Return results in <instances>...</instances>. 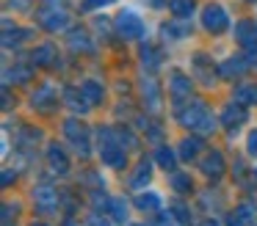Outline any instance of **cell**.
Listing matches in <instances>:
<instances>
[{"instance_id": "cell-1", "label": "cell", "mask_w": 257, "mask_h": 226, "mask_svg": "<svg viewBox=\"0 0 257 226\" xmlns=\"http://www.w3.org/2000/svg\"><path fill=\"white\" fill-rule=\"evenodd\" d=\"M174 116H177V121L183 127H188L191 132H202V135L216 132V116H213V110L207 108V102H202V99H194V102L188 99L185 105L174 108Z\"/></svg>"}, {"instance_id": "cell-2", "label": "cell", "mask_w": 257, "mask_h": 226, "mask_svg": "<svg viewBox=\"0 0 257 226\" xmlns=\"http://www.w3.org/2000/svg\"><path fill=\"white\" fill-rule=\"evenodd\" d=\"M113 28H116V33H119V36H124L127 42H136V39H141L147 33L144 20H141L136 11H130V9L119 11L116 20H113Z\"/></svg>"}, {"instance_id": "cell-3", "label": "cell", "mask_w": 257, "mask_h": 226, "mask_svg": "<svg viewBox=\"0 0 257 226\" xmlns=\"http://www.w3.org/2000/svg\"><path fill=\"white\" fill-rule=\"evenodd\" d=\"M202 28H205L210 36H221L229 28V14L221 3H207L202 9Z\"/></svg>"}, {"instance_id": "cell-4", "label": "cell", "mask_w": 257, "mask_h": 226, "mask_svg": "<svg viewBox=\"0 0 257 226\" xmlns=\"http://www.w3.org/2000/svg\"><path fill=\"white\" fill-rule=\"evenodd\" d=\"M64 138L72 143L80 157H89L91 143H89V130H86V124H80L78 119H67L64 121Z\"/></svg>"}, {"instance_id": "cell-5", "label": "cell", "mask_w": 257, "mask_h": 226, "mask_svg": "<svg viewBox=\"0 0 257 226\" xmlns=\"http://www.w3.org/2000/svg\"><path fill=\"white\" fill-rule=\"evenodd\" d=\"M191 91H194V80H191L188 75H183V72L174 69L172 75H169V94H172L174 108H180L183 99H191Z\"/></svg>"}, {"instance_id": "cell-6", "label": "cell", "mask_w": 257, "mask_h": 226, "mask_svg": "<svg viewBox=\"0 0 257 226\" xmlns=\"http://www.w3.org/2000/svg\"><path fill=\"white\" fill-rule=\"evenodd\" d=\"M36 20H39V25L45 28V31H50V33H58V31H64L67 28V22H69V17H67V11H58V6H50V9H42L39 14H36Z\"/></svg>"}, {"instance_id": "cell-7", "label": "cell", "mask_w": 257, "mask_h": 226, "mask_svg": "<svg viewBox=\"0 0 257 226\" xmlns=\"http://www.w3.org/2000/svg\"><path fill=\"white\" fill-rule=\"evenodd\" d=\"M58 201H61V193H56L50 185H36L34 187V207L39 212H56Z\"/></svg>"}, {"instance_id": "cell-8", "label": "cell", "mask_w": 257, "mask_h": 226, "mask_svg": "<svg viewBox=\"0 0 257 226\" xmlns=\"http://www.w3.org/2000/svg\"><path fill=\"white\" fill-rule=\"evenodd\" d=\"M246 119H249V113H246V105H240V102H227L221 108V116H218L224 130H238Z\"/></svg>"}, {"instance_id": "cell-9", "label": "cell", "mask_w": 257, "mask_h": 226, "mask_svg": "<svg viewBox=\"0 0 257 226\" xmlns=\"http://www.w3.org/2000/svg\"><path fill=\"white\" fill-rule=\"evenodd\" d=\"M235 39L243 50H257V22L254 20L235 22Z\"/></svg>"}, {"instance_id": "cell-10", "label": "cell", "mask_w": 257, "mask_h": 226, "mask_svg": "<svg viewBox=\"0 0 257 226\" xmlns=\"http://www.w3.org/2000/svg\"><path fill=\"white\" fill-rule=\"evenodd\" d=\"M100 157L108 168H124V165H127V154H124L122 143H102Z\"/></svg>"}, {"instance_id": "cell-11", "label": "cell", "mask_w": 257, "mask_h": 226, "mask_svg": "<svg viewBox=\"0 0 257 226\" xmlns=\"http://www.w3.org/2000/svg\"><path fill=\"white\" fill-rule=\"evenodd\" d=\"M191 31V22L188 20H177V17H172L169 22H163L161 25V33L166 42H183L185 36H188Z\"/></svg>"}, {"instance_id": "cell-12", "label": "cell", "mask_w": 257, "mask_h": 226, "mask_svg": "<svg viewBox=\"0 0 257 226\" xmlns=\"http://www.w3.org/2000/svg\"><path fill=\"white\" fill-rule=\"evenodd\" d=\"M202 174L207 176V179H218V176L224 174V154L218 152V149H213V152H207L205 157H202Z\"/></svg>"}, {"instance_id": "cell-13", "label": "cell", "mask_w": 257, "mask_h": 226, "mask_svg": "<svg viewBox=\"0 0 257 226\" xmlns=\"http://www.w3.org/2000/svg\"><path fill=\"white\" fill-rule=\"evenodd\" d=\"M47 163H50V168L56 174H61V176L69 174V157L64 152V146H58V143H50V149H47Z\"/></svg>"}, {"instance_id": "cell-14", "label": "cell", "mask_w": 257, "mask_h": 226, "mask_svg": "<svg viewBox=\"0 0 257 226\" xmlns=\"http://www.w3.org/2000/svg\"><path fill=\"white\" fill-rule=\"evenodd\" d=\"M31 102H34V108H39V110H50L53 105H58V94H56V88L53 86H39L34 91V97H31Z\"/></svg>"}, {"instance_id": "cell-15", "label": "cell", "mask_w": 257, "mask_h": 226, "mask_svg": "<svg viewBox=\"0 0 257 226\" xmlns=\"http://www.w3.org/2000/svg\"><path fill=\"white\" fill-rule=\"evenodd\" d=\"M246 58H224L221 64H218V75L224 77V80H232V77L243 75L246 69H249L251 64H243Z\"/></svg>"}, {"instance_id": "cell-16", "label": "cell", "mask_w": 257, "mask_h": 226, "mask_svg": "<svg viewBox=\"0 0 257 226\" xmlns=\"http://www.w3.org/2000/svg\"><path fill=\"white\" fill-rule=\"evenodd\" d=\"M232 99L240 105H246V108L257 105V83H238V86L232 88Z\"/></svg>"}, {"instance_id": "cell-17", "label": "cell", "mask_w": 257, "mask_h": 226, "mask_svg": "<svg viewBox=\"0 0 257 226\" xmlns=\"http://www.w3.org/2000/svg\"><path fill=\"white\" fill-rule=\"evenodd\" d=\"M169 185H172L174 193H180V196H188V193L194 190V179H191L188 171H172V174H169Z\"/></svg>"}, {"instance_id": "cell-18", "label": "cell", "mask_w": 257, "mask_h": 226, "mask_svg": "<svg viewBox=\"0 0 257 226\" xmlns=\"http://www.w3.org/2000/svg\"><path fill=\"white\" fill-rule=\"evenodd\" d=\"M80 91H83V97L89 99L91 108H94V105H100L102 97H105V86H102V83H97V80H83V83H80Z\"/></svg>"}, {"instance_id": "cell-19", "label": "cell", "mask_w": 257, "mask_h": 226, "mask_svg": "<svg viewBox=\"0 0 257 226\" xmlns=\"http://www.w3.org/2000/svg\"><path fill=\"white\" fill-rule=\"evenodd\" d=\"M202 138L199 135H191V138H183V143H180V157L183 160H196L202 152Z\"/></svg>"}, {"instance_id": "cell-20", "label": "cell", "mask_w": 257, "mask_h": 226, "mask_svg": "<svg viewBox=\"0 0 257 226\" xmlns=\"http://www.w3.org/2000/svg\"><path fill=\"white\" fill-rule=\"evenodd\" d=\"M69 47H72L75 53H94V42H91V36L83 31L69 33Z\"/></svg>"}, {"instance_id": "cell-21", "label": "cell", "mask_w": 257, "mask_h": 226, "mask_svg": "<svg viewBox=\"0 0 257 226\" xmlns=\"http://www.w3.org/2000/svg\"><path fill=\"white\" fill-rule=\"evenodd\" d=\"M155 163L161 165L166 174H172L174 171V165H177V154H174V149H169V146H158L155 149Z\"/></svg>"}, {"instance_id": "cell-22", "label": "cell", "mask_w": 257, "mask_h": 226, "mask_svg": "<svg viewBox=\"0 0 257 226\" xmlns=\"http://www.w3.org/2000/svg\"><path fill=\"white\" fill-rule=\"evenodd\" d=\"M161 196L158 193H136V207L141 209V212H155V209H161Z\"/></svg>"}, {"instance_id": "cell-23", "label": "cell", "mask_w": 257, "mask_h": 226, "mask_svg": "<svg viewBox=\"0 0 257 226\" xmlns=\"http://www.w3.org/2000/svg\"><path fill=\"white\" fill-rule=\"evenodd\" d=\"M150 176H152V171H150V163H147V160H141L139 165H136V174H130V187H133V190H141V187L147 185V182H150Z\"/></svg>"}, {"instance_id": "cell-24", "label": "cell", "mask_w": 257, "mask_h": 226, "mask_svg": "<svg viewBox=\"0 0 257 226\" xmlns=\"http://www.w3.org/2000/svg\"><path fill=\"white\" fill-rule=\"evenodd\" d=\"M166 9L172 11V17L177 20H188L194 14V0H166Z\"/></svg>"}, {"instance_id": "cell-25", "label": "cell", "mask_w": 257, "mask_h": 226, "mask_svg": "<svg viewBox=\"0 0 257 226\" xmlns=\"http://www.w3.org/2000/svg\"><path fill=\"white\" fill-rule=\"evenodd\" d=\"M31 61L39 66H47L50 61H56V47H53L50 42L47 44H39V47H34V53H31Z\"/></svg>"}, {"instance_id": "cell-26", "label": "cell", "mask_w": 257, "mask_h": 226, "mask_svg": "<svg viewBox=\"0 0 257 226\" xmlns=\"http://www.w3.org/2000/svg\"><path fill=\"white\" fill-rule=\"evenodd\" d=\"M141 94H144V102L150 105V110H158V108H161V94H158L155 80H147L144 86H141ZM147 105H144V108H147Z\"/></svg>"}, {"instance_id": "cell-27", "label": "cell", "mask_w": 257, "mask_h": 226, "mask_svg": "<svg viewBox=\"0 0 257 226\" xmlns=\"http://www.w3.org/2000/svg\"><path fill=\"white\" fill-rule=\"evenodd\" d=\"M108 212L113 215V220H116V223H124V220H127V201H124L122 196H113Z\"/></svg>"}, {"instance_id": "cell-28", "label": "cell", "mask_w": 257, "mask_h": 226, "mask_svg": "<svg viewBox=\"0 0 257 226\" xmlns=\"http://www.w3.org/2000/svg\"><path fill=\"white\" fill-rule=\"evenodd\" d=\"M141 58H144V66H150V69H158V64H161V55L152 44H141Z\"/></svg>"}, {"instance_id": "cell-29", "label": "cell", "mask_w": 257, "mask_h": 226, "mask_svg": "<svg viewBox=\"0 0 257 226\" xmlns=\"http://www.w3.org/2000/svg\"><path fill=\"white\" fill-rule=\"evenodd\" d=\"M246 152H249V157H257V130H251L246 138Z\"/></svg>"}, {"instance_id": "cell-30", "label": "cell", "mask_w": 257, "mask_h": 226, "mask_svg": "<svg viewBox=\"0 0 257 226\" xmlns=\"http://www.w3.org/2000/svg\"><path fill=\"white\" fill-rule=\"evenodd\" d=\"M113 0H83V9H100V6H111Z\"/></svg>"}, {"instance_id": "cell-31", "label": "cell", "mask_w": 257, "mask_h": 226, "mask_svg": "<svg viewBox=\"0 0 257 226\" xmlns=\"http://www.w3.org/2000/svg\"><path fill=\"white\" fill-rule=\"evenodd\" d=\"M89 223H91V226H111L105 218H100L97 212H94V215H89Z\"/></svg>"}, {"instance_id": "cell-32", "label": "cell", "mask_w": 257, "mask_h": 226, "mask_svg": "<svg viewBox=\"0 0 257 226\" xmlns=\"http://www.w3.org/2000/svg\"><path fill=\"white\" fill-rule=\"evenodd\" d=\"M9 6H14L17 11H23V9H28V6H31V0H9Z\"/></svg>"}, {"instance_id": "cell-33", "label": "cell", "mask_w": 257, "mask_h": 226, "mask_svg": "<svg viewBox=\"0 0 257 226\" xmlns=\"http://www.w3.org/2000/svg\"><path fill=\"white\" fill-rule=\"evenodd\" d=\"M249 64L257 66V50H249Z\"/></svg>"}, {"instance_id": "cell-34", "label": "cell", "mask_w": 257, "mask_h": 226, "mask_svg": "<svg viewBox=\"0 0 257 226\" xmlns=\"http://www.w3.org/2000/svg\"><path fill=\"white\" fill-rule=\"evenodd\" d=\"M31 226H47V223H45V220H36V223H31Z\"/></svg>"}, {"instance_id": "cell-35", "label": "cell", "mask_w": 257, "mask_h": 226, "mask_svg": "<svg viewBox=\"0 0 257 226\" xmlns=\"http://www.w3.org/2000/svg\"><path fill=\"white\" fill-rule=\"evenodd\" d=\"M130 226H147V223H130Z\"/></svg>"}, {"instance_id": "cell-36", "label": "cell", "mask_w": 257, "mask_h": 226, "mask_svg": "<svg viewBox=\"0 0 257 226\" xmlns=\"http://www.w3.org/2000/svg\"><path fill=\"white\" fill-rule=\"evenodd\" d=\"M254 179H257V171H254Z\"/></svg>"}, {"instance_id": "cell-37", "label": "cell", "mask_w": 257, "mask_h": 226, "mask_svg": "<svg viewBox=\"0 0 257 226\" xmlns=\"http://www.w3.org/2000/svg\"><path fill=\"white\" fill-rule=\"evenodd\" d=\"M251 3H257V0H251Z\"/></svg>"}]
</instances>
